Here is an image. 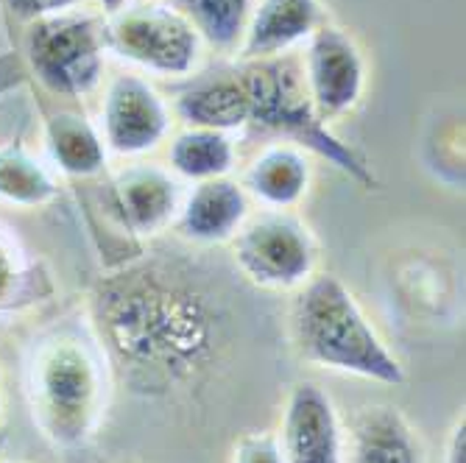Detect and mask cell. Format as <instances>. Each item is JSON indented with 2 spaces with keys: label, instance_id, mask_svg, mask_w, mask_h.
I'll return each mask as SVG.
<instances>
[{
  "label": "cell",
  "instance_id": "21",
  "mask_svg": "<svg viewBox=\"0 0 466 463\" xmlns=\"http://www.w3.org/2000/svg\"><path fill=\"white\" fill-rule=\"evenodd\" d=\"M59 196L54 174L23 143L0 146V201L42 206Z\"/></svg>",
  "mask_w": 466,
  "mask_h": 463
},
{
  "label": "cell",
  "instance_id": "16",
  "mask_svg": "<svg viewBox=\"0 0 466 463\" xmlns=\"http://www.w3.org/2000/svg\"><path fill=\"white\" fill-rule=\"evenodd\" d=\"M240 187L266 209H293L308 196L310 162L302 148L271 143L246 165Z\"/></svg>",
  "mask_w": 466,
  "mask_h": 463
},
{
  "label": "cell",
  "instance_id": "13",
  "mask_svg": "<svg viewBox=\"0 0 466 463\" xmlns=\"http://www.w3.org/2000/svg\"><path fill=\"white\" fill-rule=\"evenodd\" d=\"M177 115L190 129L240 132L248 120V98L235 65H221L193 75L174 98Z\"/></svg>",
  "mask_w": 466,
  "mask_h": 463
},
{
  "label": "cell",
  "instance_id": "4",
  "mask_svg": "<svg viewBox=\"0 0 466 463\" xmlns=\"http://www.w3.org/2000/svg\"><path fill=\"white\" fill-rule=\"evenodd\" d=\"M235 67L248 98V135L277 137L279 143L310 151L358 185L374 187L371 165L350 143L338 140L316 112L299 56L290 51L271 59H240Z\"/></svg>",
  "mask_w": 466,
  "mask_h": 463
},
{
  "label": "cell",
  "instance_id": "18",
  "mask_svg": "<svg viewBox=\"0 0 466 463\" xmlns=\"http://www.w3.org/2000/svg\"><path fill=\"white\" fill-rule=\"evenodd\" d=\"M56 282L42 260L28 251L0 226V318L25 313L42 302H51Z\"/></svg>",
  "mask_w": 466,
  "mask_h": 463
},
{
  "label": "cell",
  "instance_id": "20",
  "mask_svg": "<svg viewBox=\"0 0 466 463\" xmlns=\"http://www.w3.org/2000/svg\"><path fill=\"white\" fill-rule=\"evenodd\" d=\"M198 34L201 45L218 54L240 51L254 0H167Z\"/></svg>",
  "mask_w": 466,
  "mask_h": 463
},
{
  "label": "cell",
  "instance_id": "5",
  "mask_svg": "<svg viewBox=\"0 0 466 463\" xmlns=\"http://www.w3.org/2000/svg\"><path fill=\"white\" fill-rule=\"evenodd\" d=\"M25 59L36 81L56 98H87L104 75V20L65 12L42 17L25 28Z\"/></svg>",
  "mask_w": 466,
  "mask_h": 463
},
{
  "label": "cell",
  "instance_id": "19",
  "mask_svg": "<svg viewBox=\"0 0 466 463\" xmlns=\"http://www.w3.org/2000/svg\"><path fill=\"white\" fill-rule=\"evenodd\" d=\"M238 159L235 140L213 129H187L179 132L167 148V171L187 182H209L229 176Z\"/></svg>",
  "mask_w": 466,
  "mask_h": 463
},
{
  "label": "cell",
  "instance_id": "29",
  "mask_svg": "<svg viewBox=\"0 0 466 463\" xmlns=\"http://www.w3.org/2000/svg\"><path fill=\"white\" fill-rule=\"evenodd\" d=\"M0 463H20V460H0Z\"/></svg>",
  "mask_w": 466,
  "mask_h": 463
},
{
  "label": "cell",
  "instance_id": "24",
  "mask_svg": "<svg viewBox=\"0 0 466 463\" xmlns=\"http://www.w3.org/2000/svg\"><path fill=\"white\" fill-rule=\"evenodd\" d=\"M447 463H463V422L455 425L447 444Z\"/></svg>",
  "mask_w": 466,
  "mask_h": 463
},
{
  "label": "cell",
  "instance_id": "15",
  "mask_svg": "<svg viewBox=\"0 0 466 463\" xmlns=\"http://www.w3.org/2000/svg\"><path fill=\"white\" fill-rule=\"evenodd\" d=\"M352 463H425L419 436L391 405H366L350 422Z\"/></svg>",
  "mask_w": 466,
  "mask_h": 463
},
{
  "label": "cell",
  "instance_id": "28",
  "mask_svg": "<svg viewBox=\"0 0 466 463\" xmlns=\"http://www.w3.org/2000/svg\"><path fill=\"white\" fill-rule=\"evenodd\" d=\"M132 4H148V0H132Z\"/></svg>",
  "mask_w": 466,
  "mask_h": 463
},
{
  "label": "cell",
  "instance_id": "14",
  "mask_svg": "<svg viewBox=\"0 0 466 463\" xmlns=\"http://www.w3.org/2000/svg\"><path fill=\"white\" fill-rule=\"evenodd\" d=\"M327 23L321 0H260L251 9L240 59H271L290 54Z\"/></svg>",
  "mask_w": 466,
  "mask_h": 463
},
{
  "label": "cell",
  "instance_id": "23",
  "mask_svg": "<svg viewBox=\"0 0 466 463\" xmlns=\"http://www.w3.org/2000/svg\"><path fill=\"white\" fill-rule=\"evenodd\" d=\"M235 463H285L279 438L271 433H248L238 441Z\"/></svg>",
  "mask_w": 466,
  "mask_h": 463
},
{
  "label": "cell",
  "instance_id": "1",
  "mask_svg": "<svg viewBox=\"0 0 466 463\" xmlns=\"http://www.w3.org/2000/svg\"><path fill=\"white\" fill-rule=\"evenodd\" d=\"M90 327L112 374L140 397L193 386L221 344V310L182 257L137 255L98 279Z\"/></svg>",
  "mask_w": 466,
  "mask_h": 463
},
{
  "label": "cell",
  "instance_id": "7",
  "mask_svg": "<svg viewBox=\"0 0 466 463\" xmlns=\"http://www.w3.org/2000/svg\"><path fill=\"white\" fill-rule=\"evenodd\" d=\"M106 54L146 73L182 78L201 59V39L193 25L167 4H135L104 20Z\"/></svg>",
  "mask_w": 466,
  "mask_h": 463
},
{
  "label": "cell",
  "instance_id": "25",
  "mask_svg": "<svg viewBox=\"0 0 466 463\" xmlns=\"http://www.w3.org/2000/svg\"><path fill=\"white\" fill-rule=\"evenodd\" d=\"M98 4H101L104 15H106V17H112V15H117L120 9H126V6H129L132 0H98Z\"/></svg>",
  "mask_w": 466,
  "mask_h": 463
},
{
  "label": "cell",
  "instance_id": "11",
  "mask_svg": "<svg viewBox=\"0 0 466 463\" xmlns=\"http://www.w3.org/2000/svg\"><path fill=\"white\" fill-rule=\"evenodd\" d=\"M285 463H344V428L332 399L316 383H299L285 405L282 438Z\"/></svg>",
  "mask_w": 466,
  "mask_h": 463
},
{
  "label": "cell",
  "instance_id": "26",
  "mask_svg": "<svg viewBox=\"0 0 466 463\" xmlns=\"http://www.w3.org/2000/svg\"><path fill=\"white\" fill-rule=\"evenodd\" d=\"M4 444H6V436L0 433V460H4Z\"/></svg>",
  "mask_w": 466,
  "mask_h": 463
},
{
  "label": "cell",
  "instance_id": "10",
  "mask_svg": "<svg viewBox=\"0 0 466 463\" xmlns=\"http://www.w3.org/2000/svg\"><path fill=\"white\" fill-rule=\"evenodd\" d=\"M179 179L159 165H126L106 185L109 216L132 237H151L171 226L182 206Z\"/></svg>",
  "mask_w": 466,
  "mask_h": 463
},
{
  "label": "cell",
  "instance_id": "3",
  "mask_svg": "<svg viewBox=\"0 0 466 463\" xmlns=\"http://www.w3.org/2000/svg\"><path fill=\"white\" fill-rule=\"evenodd\" d=\"M290 338L302 360L355 374L383 386H402L405 368L377 335L352 290L332 274H313L290 302Z\"/></svg>",
  "mask_w": 466,
  "mask_h": 463
},
{
  "label": "cell",
  "instance_id": "6",
  "mask_svg": "<svg viewBox=\"0 0 466 463\" xmlns=\"http://www.w3.org/2000/svg\"><path fill=\"white\" fill-rule=\"evenodd\" d=\"M229 243L240 274L268 290L302 287L319 263V243L310 226L290 209L248 216Z\"/></svg>",
  "mask_w": 466,
  "mask_h": 463
},
{
  "label": "cell",
  "instance_id": "22",
  "mask_svg": "<svg viewBox=\"0 0 466 463\" xmlns=\"http://www.w3.org/2000/svg\"><path fill=\"white\" fill-rule=\"evenodd\" d=\"M84 0H0L4 12L17 20V23H34L42 17H54V15H65V12H76V6H81Z\"/></svg>",
  "mask_w": 466,
  "mask_h": 463
},
{
  "label": "cell",
  "instance_id": "12",
  "mask_svg": "<svg viewBox=\"0 0 466 463\" xmlns=\"http://www.w3.org/2000/svg\"><path fill=\"white\" fill-rule=\"evenodd\" d=\"M248 216L251 198L240 182L221 176L193 185V190L182 198L174 229L193 246H218L229 243Z\"/></svg>",
  "mask_w": 466,
  "mask_h": 463
},
{
  "label": "cell",
  "instance_id": "2",
  "mask_svg": "<svg viewBox=\"0 0 466 463\" xmlns=\"http://www.w3.org/2000/svg\"><path fill=\"white\" fill-rule=\"evenodd\" d=\"M112 368L93 327L65 324L34 347L28 405L34 425L56 447L87 444L106 410Z\"/></svg>",
  "mask_w": 466,
  "mask_h": 463
},
{
  "label": "cell",
  "instance_id": "27",
  "mask_svg": "<svg viewBox=\"0 0 466 463\" xmlns=\"http://www.w3.org/2000/svg\"><path fill=\"white\" fill-rule=\"evenodd\" d=\"M0 425H4V402H0Z\"/></svg>",
  "mask_w": 466,
  "mask_h": 463
},
{
  "label": "cell",
  "instance_id": "8",
  "mask_svg": "<svg viewBox=\"0 0 466 463\" xmlns=\"http://www.w3.org/2000/svg\"><path fill=\"white\" fill-rule=\"evenodd\" d=\"M171 132V109L151 84L135 73L109 81L101 106V137L117 156L151 154Z\"/></svg>",
  "mask_w": 466,
  "mask_h": 463
},
{
  "label": "cell",
  "instance_id": "17",
  "mask_svg": "<svg viewBox=\"0 0 466 463\" xmlns=\"http://www.w3.org/2000/svg\"><path fill=\"white\" fill-rule=\"evenodd\" d=\"M46 143L54 165L70 179H93L106 167V146L87 115L59 109L46 120Z\"/></svg>",
  "mask_w": 466,
  "mask_h": 463
},
{
  "label": "cell",
  "instance_id": "9",
  "mask_svg": "<svg viewBox=\"0 0 466 463\" xmlns=\"http://www.w3.org/2000/svg\"><path fill=\"white\" fill-rule=\"evenodd\" d=\"M305 81L321 120L341 117L358 106L366 87V62L355 39L329 20L308 39L302 59Z\"/></svg>",
  "mask_w": 466,
  "mask_h": 463
}]
</instances>
